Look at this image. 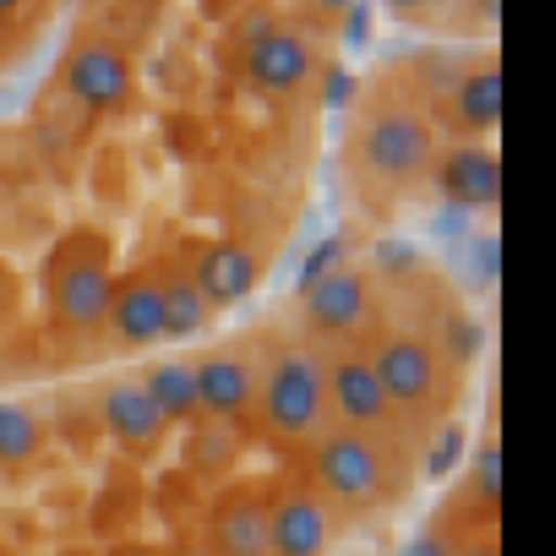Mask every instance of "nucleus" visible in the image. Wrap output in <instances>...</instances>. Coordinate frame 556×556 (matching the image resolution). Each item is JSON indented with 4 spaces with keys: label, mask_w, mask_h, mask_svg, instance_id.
Returning a JSON list of instances; mask_svg holds the SVG:
<instances>
[{
    "label": "nucleus",
    "mask_w": 556,
    "mask_h": 556,
    "mask_svg": "<svg viewBox=\"0 0 556 556\" xmlns=\"http://www.w3.org/2000/svg\"><path fill=\"white\" fill-rule=\"evenodd\" d=\"M366 361H371V371H377V382H382V393H388L393 409H420V404H431L437 388H442V361H437V350H431L426 339H415V333L382 339L377 355H366Z\"/></svg>",
    "instance_id": "5"
},
{
    "label": "nucleus",
    "mask_w": 556,
    "mask_h": 556,
    "mask_svg": "<svg viewBox=\"0 0 556 556\" xmlns=\"http://www.w3.org/2000/svg\"><path fill=\"white\" fill-rule=\"evenodd\" d=\"M164 339H197V333H207L213 328V301L197 290V278H186V273H175V278H164Z\"/></svg>",
    "instance_id": "17"
},
{
    "label": "nucleus",
    "mask_w": 556,
    "mask_h": 556,
    "mask_svg": "<svg viewBox=\"0 0 556 556\" xmlns=\"http://www.w3.org/2000/svg\"><path fill=\"white\" fill-rule=\"evenodd\" d=\"M312 475H317V485L328 496H339L350 507H371L388 491V458H382V447L371 437H361V431H344V426L317 442Z\"/></svg>",
    "instance_id": "2"
},
{
    "label": "nucleus",
    "mask_w": 556,
    "mask_h": 556,
    "mask_svg": "<svg viewBox=\"0 0 556 556\" xmlns=\"http://www.w3.org/2000/svg\"><path fill=\"white\" fill-rule=\"evenodd\" d=\"M197 404L218 420H240L256 404V366L240 355H207L197 361Z\"/></svg>",
    "instance_id": "13"
},
{
    "label": "nucleus",
    "mask_w": 556,
    "mask_h": 556,
    "mask_svg": "<svg viewBox=\"0 0 556 556\" xmlns=\"http://www.w3.org/2000/svg\"><path fill=\"white\" fill-rule=\"evenodd\" d=\"M464 458V426L458 420H447L442 426V437L431 442V458H426V475L431 480H442V475H453V464Z\"/></svg>",
    "instance_id": "23"
},
{
    "label": "nucleus",
    "mask_w": 556,
    "mask_h": 556,
    "mask_svg": "<svg viewBox=\"0 0 556 556\" xmlns=\"http://www.w3.org/2000/svg\"><path fill=\"white\" fill-rule=\"evenodd\" d=\"M301 312H306L312 328H323V333H355V328H366V317H371L366 278L350 273V267L323 273L317 285L301 290Z\"/></svg>",
    "instance_id": "10"
},
{
    "label": "nucleus",
    "mask_w": 556,
    "mask_h": 556,
    "mask_svg": "<svg viewBox=\"0 0 556 556\" xmlns=\"http://www.w3.org/2000/svg\"><path fill=\"white\" fill-rule=\"evenodd\" d=\"M110 323H115V339L131 344V350H148L164 339V290L153 278H131V285L115 290L110 301Z\"/></svg>",
    "instance_id": "15"
},
{
    "label": "nucleus",
    "mask_w": 556,
    "mask_h": 556,
    "mask_svg": "<svg viewBox=\"0 0 556 556\" xmlns=\"http://www.w3.org/2000/svg\"><path fill=\"white\" fill-rule=\"evenodd\" d=\"M437 142H431V126L409 110H382L371 115V126L361 131V164L377 175V180H415L426 164H431Z\"/></svg>",
    "instance_id": "3"
},
{
    "label": "nucleus",
    "mask_w": 556,
    "mask_h": 556,
    "mask_svg": "<svg viewBox=\"0 0 556 556\" xmlns=\"http://www.w3.org/2000/svg\"><path fill=\"white\" fill-rule=\"evenodd\" d=\"M447 328H453V350H458V355L469 361V355L480 350V323H469V317H458V323H447Z\"/></svg>",
    "instance_id": "25"
},
{
    "label": "nucleus",
    "mask_w": 556,
    "mask_h": 556,
    "mask_svg": "<svg viewBox=\"0 0 556 556\" xmlns=\"http://www.w3.org/2000/svg\"><path fill=\"white\" fill-rule=\"evenodd\" d=\"M333 545V513L312 491L267 502V556H323Z\"/></svg>",
    "instance_id": "7"
},
{
    "label": "nucleus",
    "mask_w": 556,
    "mask_h": 556,
    "mask_svg": "<svg viewBox=\"0 0 556 556\" xmlns=\"http://www.w3.org/2000/svg\"><path fill=\"white\" fill-rule=\"evenodd\" d=\"M458 556H496L491 545H469V551H458Z\"/></svg>",
    "instance_id": "28"
},
{
    "label": "nucleus",
    "mask_w": 556,
    "mask_h": 556,
    "mask_svg": "<svg viewBox=\"0 0 556 556\" xmlns=\"http://www.w3.org/2000/svg\"><path fill=\"white\" fill-rule=\"evenodd\" d=\"M469 485H475V502H480V507H496V502H502V447H496V442H485V447L475 453Z\"/></svg>",
    "instance_id": "22"
},
{
    "label": "nucleus",
    "mask_w": 556,
    "mask_h": 556,
    "mask_svg": "<svg viewBox=\"0 0 556 556\" xmlns=\"http://www.w3.org/2000/svg\"><path fill=\"white\" fill-rule=\"evenodd\" d=\"M142 388H148V399L159 404L164 420H197V415H202V404H197V366H191V361H164V366H153V371L142 377Z\"/></svg>",
    "instance_id": "19"
},
{
    "label": "nucleus",
    "mask_w": 556,
    "mask_h": 556,
    "mask_svg": "<svg viewBox=\"0 0 556 556\" xmlns=\"http://www.w3.org/2000/svg\"><path fill=\"white\" fill-rule=\"evenodd\" d=\"M99 415H104V426L121 437V442H131V447H153L159 437H164V415H159V404L148 399V388H142V377L137 382H110L104 393H99Z\"/></svg>",
    "instance_id": "14"
},
{
    "label": "nucleus",
    "mask_w": 556,
    "mask_h": 556,
    "mask_svg": "<svg viewBox=\"0 0 556 556\" xmlns=\"http://www.w3.org/2000/svg\"><path fill=\"white\" fill-rule=\"evenodd\" d=\"M191 278H197V290H202L213 306H235V301H245V295L256 290L262 256H256L251 245H240V240H218V245L202 251V262H197Z\"/></svg>",
    "instance_id": "11"
},
{
    "label": "nucleus",
    "mask_w": 556,
    "mask_h": 556,
    "mask_svg": "<svg viewBox=\"0 0 556 556\" xmlns=\"http://www.w3.org/2000/svg\"><path fill=\"white\" fill-rule=\"evenodd\" d=\"M312 66H317V55H312L301 28H278L273 23L262 39L245 45V77L256 88H267V93H295L312 77Z\"/></svg>",
    "instance_id": "9"
},
{
    "label": "nucleus",
    "mask_w": 556,
    "mask_h": 556,
    "mask_svg": "<svg viewBox=\"0 0 556 556\" xmlns=\"http://www.w3.org/2000/svg\"><path fill=\"white\" fill-rule=\"evenodd\" d=\"M218 556H267V502L262 496H229L213 518Z\"/></svg>",
    "instance_id": "16"
},
{
    "label": "nucleus",
    "mask_w": 556,
    "mask_h": 556,
    "mask_svg": "<svg viewBox=\"0 0 556 556\" xmlns=\"http://www.w3.org/2000/svg\"><path fill=\"white\" fill-rule=\"evenodd\" d=\"M442 191L453 207H491L502 197V164L485 142H458L442 153Z\"/></svg>",
    "instance_id": "12"
},
{
    "label": "nucleus",
    "mask_w": 556,
    "mask_h": 556,
    "mask_svg": "<svg viewBox=\"0 0 556 556\" xmlns=\"http://www.w3.org/2000/svg\"><path fill=\"white\" fill-rule=\"evenodd\" d=\"M404 556H453V551H447L437 534H420V540H409V545H404Z\"/></svg>",
    "instance_id": "26"
},
{
    "label": "nucleus",
    "mask_w": 556,
    "mask_h": 556,
    "mask_svg": "<svg viewBox=\"0 0 556 556\" xmlns=\"http://www.w3.org/2000/svg\"><path fill=\"white\" fill-rule=\"evenodd\" d=\"M61 93L77 99L88 115H93V110H121V104L131 99V61H126V50L110 45V39H83V45L66 55Z\"/></svg>",
    "instance_id": "4"
},
{
    "label": "nucleus",
    "mask_w": 556,
    "mask_h": 556,
    "mask_svg": "<svg viewBox=\"0 0 556 556\" xmlns=\"http://www.w3.org/2000/svg\"><path fill=\"white\" fill-rule=\"evenodd\" d=\"M240 447V426L235 420H218V415H197V431H191V464L202 469H218L229 464Z\"/></svg>",
    "instance_id": "20"
},
{
    "label": "nucleus",
    "mask_w": 556,
    "mask_h": 556,
    "mask_svg": "<svg viewBox=\"0 0 556 556\" xmlns=\"http://www.w3.org/2000/svg\"><path fill=\"white\" fill-rule=\"evenodd\" d=\"M339 262H344V240H339V235H328V240H317V245H312V256L301 262V290H306V285H317V278H323V273H333Z\"/></svg>",
    "instance_id": "24"
},
{
    "label": "nucleus",
    "mask_w": 556,
    "mask_h": 556,
    "mask_svg": "<svg viewBox=\"0 0 556 556\" xmlns=\"http://www.w3.org/2000/svg\"><path fill=\"white\" fill-rule=\"evenodd\" d=\"M0 556H7V551H0Z\"/></svg>",
    "instance_id": "30"
},
{
    "label": "nucleus",
    "mask_w": 556,
    "mask_h": 556,
    "mask_svg": "<svg viewBox=\"0 0 556 556\" xmlns=\"http://www.w3.org/2000/svg\"><path fill=\"white\" fill-rule=\"evenodd\" d=\"M328 99H333V104H344V99H350V77H344V72H333V83H328Z\"/></svg>",
    "instance_id": "27"
},
{
    "label": "nucleus",
    "mask_w": 556,
    "mask_h": 556,
    "mask_svg": "<svg viewBox=\"0 0 556 556\" xmlns=\"http://www.w3.org/2000/svg\"><path fill=\"white\" fill-rule=\"evenodd\" d=\"M121 556H153V551H121Z\"/></svg>",
    "instance_id": "29"
},
{
    "label": "nucleus",
    "mask_w": 556,
    "mask_h": 556,
    "mask_svg": "<svg viewBox=\"0 0 556 556\" xmlns=\"http://www.w3.org/2000/svg\"><path fill=\"white\" fill-rule=\"evenodd\" d=\"M110 301H115V278L110 262L93 251L61 256L55 267V317L77 333H93L99 323H110Z\"/></svg>",
    "instance_id": "6"
},
{
    "label": "nucleus",
    "mask_w": 556,
    "mask_h": 556,
    "mask_svg": "<svg viewBox=\"0 0 556 556\" xmlns=\"http://www.w3.org/2000/svg\"><path fill=\"white\" fill-rule=\"evenodd\" d=\"M453 115L469 131H491L502 121V66H475L453 88Z\"/></svg>",
    "instance_id": "18"
},
{
    "label": "nucleus",
    "mask_w": 556,
    "mask_h": 556,
    "mask_svg": "<svg viewBox=\"0 0 556 556\" xmlns=\"http://www.w3.org/2000/svg\"><path fill=\"white\" fill-rule=\"evenodd\" d=\"M328 404L344 420V431H361V437H371L393 420V404H388L366 355H344V361L328 366Z\"/></svg>",
    "instance_id": "8"
},
{
    "label": "nucleus",
    "mask_w": 556,
    "mask_h": 556,
    "mask_svg": "<svg viewBox=\"0 0 556 556\" xmlns=\"http://www.w3.org/2000/svg\"><path fill=\"white\" fill-rule=\"evenodd\" d=\"M39 415L28 404H0V458L7 464H23L39 453Z\"/></svg>",
    "instance_id": "21"
},
{
    "label": "nucleus",
    "mask_w": 556,
    "mask_h": 556,
    "mask_svg": "<svg viewBox=\"0 0 556 556\" xmlns=\"http://www.w3.org/2000/svg\"><path fill=\"white\" fill-rule=\"evenodd\" d=\"M256 404L273 437H317L328 420V366L317 350H285L273 355V366L256 377Z\"/></svg>",
    "instance_id": "1"
}]
</instances>
